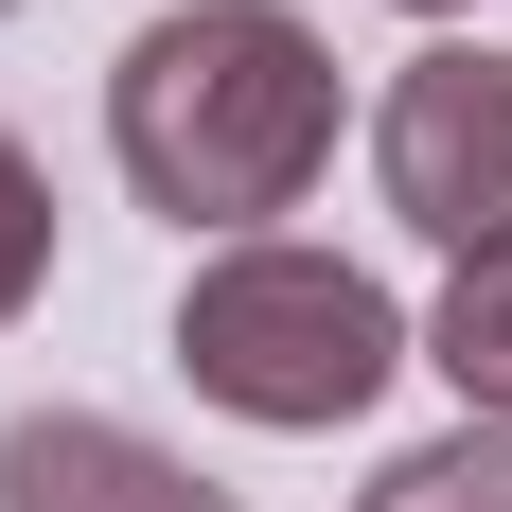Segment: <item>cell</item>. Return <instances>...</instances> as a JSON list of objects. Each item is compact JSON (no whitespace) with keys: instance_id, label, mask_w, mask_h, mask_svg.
<instances>
[{"instance_id":"7","label":"cell","mask_w":512,"mask_h":512,"mask_svg":"<svg viewBox=\"0 0 512 512\" xmlns=\"http://www.w3.org/2000/svg\"><path fill=\"white\" fill-rule=\"evenodd\" d=\"M36 283H53V177H36V142L0 124V318H36Z\"/></svg>"},{"instance_id":"8","label":"cell","mask_w":512,"mask_h":512,"mask_svg":"<svg viewBox=\"0 0 512 512\" xmlns=\"http://www.w3.org/2000/svg\"><path fill=\"white\" fill-rule=\"evenodd\" d=\"M407 18H460V0H407Z\"/></svg>"},{"instance_id":"3","label":"cell","mask_w":512,"mask_h":512,"mask_svg":"<svg viewBox=\"0 0 512 512\" xmlns=\"http://www.w3.org/2000/svg\"><path fill=\"white\" fill-rule=\"evenodd\" d=\"M371 177L424 248H512V53L495 36L407 53L389 106H371Z\"/></svg>"},{"instance_id":"1","label":"cell","mask_w":512,"mask_h":512,"mask_svg":"<svg viewBox=\"0 0 512 512\" xmlns=\"http://www.w3.org/2000/svg\"><path fill=\"white\" fill-rule=\"evenodd\" d=\"M106 159H124L142 212L265 248V212H301L318 159H336V53H318V18H283V0H177V18H142L124 71H106Z\"/></svg>"},{"instance_id":"4","label":"cell","mask_w":512,"mask_h":512,"mask_svg":"<svg viewBox=\"0 0 512 512\" xmlns=\"http://www.w3.org/2000/svg\"><path fill=\"white\" fill-rule=\"evenodd\" d=\"M0 512H248V495L195 477L177 442H142V424H106V407H18L0 424Z\"/></svg>"},{"instance_id":"6","label":"cell","mask_w":512,"mask_h":512,"mask_svg":"<svg viewBox=\"0 0 512 512\" xmlns=\"http://www.w3.org/2000/svg\"><path fill=\"white\" fill-rule=\"evenodd\" d=\"M354 512H512V424H442V442H407Z\"/></svg>"},{"instance_id":"2","label":"cell","mask_w":512,"mask_h":512,"mask_svg":"<svg viewBox=\"0 0 512 512\" xmlns=\"http://www.w3.org/2000/svg\"><path fill=\"white\" fill-rule=\"evenodd\" d=\"M177 371H195L230 424H283V442H318V424H354L389 371H407V301L371 283V265L336 248H212L195 283H177Z\"/></svg>"},{"instance_id":"5","label":"cell","mask_w":512,"mask_h":512,"mask_svg":"<svg viewBox=\"0 0 512 512\" xmlns=\"http://www.w3.org/2000/svg\"><path fill=\"white\" fill-rule=\"evenodd\" d=\"M424 371H460V424H512V248H460V283L424 318Z\"/></svg>"}]
</instances>
